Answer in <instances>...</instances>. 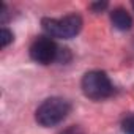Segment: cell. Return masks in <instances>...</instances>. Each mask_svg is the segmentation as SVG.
Returning a JSON list of instances; mask_svg holds the SVG:
<instances>
[{"mask_svg":"<svg viewBox=\"0 0 134 134\" xmlns=\"http://www.w3.org/2000/svg\"><path fill=\"white\" fill-rule=\"evenodd\" d=\"M70 112H71V103L68 99L60 96H51L38 106L35 112V120L38 121V125L51 128L62 123L70 115Z\"/></svg>","mask_w":134,"mask_h":134,"instance_id":"obj_1","label":"cell"},{"mask_svg":"<svg viewBox=\"0 0 134 134\" xmlns=\"http://www.w3.org/2000/svg\"><path fill=\"white\" fill-rule=\"evenodd\" d=\"M121 131H123V134H134V114H131V115L123 118Z\"/></svg>","mask_w":134,"mask_h":134,"instance_id":"obj_7","label":"cell"},{"mask_svg":"<svg viewBox=\"0 0 134 134\" xmlns=\"http://www.w3.org/2000/svg\"><path fill=\"white\" fill-rule=\"evenodd\" d=\"M107 5H109L107 2H95V3L90 5V10L93 13H101V11H104L107 8Z\"/></svg>","mask_w":134,"mask_h":134,"instance_id":"obj_10","label":"cell"},{"mask_svg":"<svg viewBox=\"0 0 134 134\" xmlns=\"http://www.w3.org/2000/svg\"><path fill=\"white\" fill-rule=\"evenodd\" d=\"M70 60H71V52H70V49H68V47H60L57 62H60V63H68Z\"/></svg>","mask_w":134,"mask_h":134,"instance_id":"obj_8","label":"cell"},{"mask_svg":"<svg viewBox=\"0 0 134 134\" xmlns=\"http://www.w3.org/2000/svg\"><path fill=\"white\" fill-rule=\"evenodd\" d=\"M60 47L51 36H38L32 46H30V57L33 62L40 65H49L52 62H57Z\"/></svg>","mask_w":134,"mask_h":134,"instance_id":"obj_4","label":"cell"},{"mask_svg":"<svg viewBox=\"0 0 134 134\" xmlns=\"http://www.w3.org/2000/svg\"><path fill=\"white\" fill-rule=\"evenodd\" d=\"M81 88L88 99L101 101L114 95V85L104 71L93 70L84 74L81 81Z\"/></svg>","mask_w":134,"mask_h":134,"instance_id":"obj_3","label":"cell"},{"mask_svg":"<svg viewBox=\"0 0 134 134\" xmlns=\"http://www.w3.org/2000/svg\"><path fill=\"white\" fill-rule=\"evenodd\" d=\"M84 21L79 14H66L60 19L44 18L41 21V27L46 33V36L51 38H60V40H71L82 30Z\"/></svg>","mask_w":134,"mask_h":134,"instance_id":"obj_2","label":"cell"},{"mask_svg":"<svg viewBox=\"0 0 134 134\" xmlns=\"http://www.w3.org/2000/svg\"><path fill=\"white\" fill-rule=\"evenodd\" d=\"M58 134H85V131L79 125H71L68 128H65L63 131H60Z\"/></svg>","mask_w":134,"mask_h":134,"instance_id":"obj_9","label":"cell"},{"mask_svg":"<svg viewBox=\"0 0 134 134\" xmlns=\"http://www.w3.org/2000/svg\"><path fill=\"white\" fill-rule=\"evenodd\" d=\"M132 8H134V2H132Z\"/></svg>","mask_w":134,"mask_h":134,"instance_id":"obj_11","label":"cell"},{"mask_svg":"<svg viewBox=\"0 0 134 134\" xmlns=\"http://www.w3.org/2000/svg\"><path fill=\"white\" fill-rule=\"evenodd\" d=\"M110 22L115 29L126 32L132 27V18L125 8H114L110 11Z\"/></svg>","mask_w":134,"mask_h":134,"instance_id":"obj_5","label":"cell"},{"mask_svg":"<svg viewBox=\"0 0 134 134\" xmlns=\"http://www.w3.org/2000/svg\"><path fill=\"white\" fill-rule=\"evenodd\" d=\"M13 40H14V35H13V32H10L8 29H0V47H7L10 43H13Z\"/></svg>","mask_w":134,"mask_h":134,"instance_id":"obj_6","label":"cell"}]
</instances>
